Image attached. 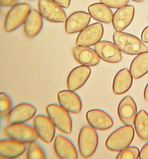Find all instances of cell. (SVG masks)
Instances as JSON below:
<instances>
[{
	"label": "cell",
	"mask_w": 148,
	"mask_h": 159,
	"mask_svg": "<svg viewBox=\"0 0 148 159\" xmlns=\"http://www.w3.org/2000/svg\"><path fill=\"white\" fill-rule=\"evenodd\" d=\"M113 40L120 51L128 55H138L148 50V47L140 39L129 33L115 32Z\"/></svg>",
	"instance_id": "obj_1"
},
{
	"label": "cell",
	"mask_w": 148,
	"mask_h": 159,
	"mask_svg": "<svg viewBox=\"0 0 148 159\" xmlns=\"http://www.w3.org/2000/svg\"><path fill=\"white\" fill-rule=\"evenodd\" d=\"M134 136L133 127L131 125H124L114 130L109 136L106 142V147L111 151H121L131 144Z\"/></svg>",
	"instance_id": "obj_2"
},
{
	"label": "cell",
	"mask_w": 148,
	"mask_h": 159,
	"mask_svg": "<svg viewBox=\"0 0 148 159\" xmlns=\"http://www.w3.org/2000/svg\"><path fill=\"white\" fill-rule=\"evenodd\" d=\"M99 142L97 132L92 127L85 125L82 127L78 136V147L81 155L89 158L96 151Z\"/></svg>",
	"instance_id": "obj_3"
},
{
	"label": "cell",
	"mask_w": 148,
	"mask_h": 159,
	"mask_svg": "<svg viewBox=\"0 0 148 159\" xmlns=\"http://www.w3.org/2000/svg\"><path fill=\"white\" fill-rule=\"evenodd\" d=\"M31 11V6L27 3L17 4L10 10L4 22V29L11 32L25 23Z\"/></svg>",
	"instance_id": "obj_4"
},
{
	"label": "cell",
	"mask_w": 148,
	"mask_h": 159,
	"mask_svg": "<svg viewBox=\"0 0 148 159\" xmlns=\"http://www.w3.org/2000/svg\"><path fill=\"white\" fill-rule=\"evenodd\" d=\"M46 111L56 128L64 133L69 134L71 133L73 121L69 111L56 103L47 106Z\"/></svg>",
	"instance_id": "obj_5"
},
{
	"label": "cell",
	"mask_w": 148,
	"mask_h": 159,
	"mask_svg": "<svg viewBox=\"0 0 148 159\" xmlns=\"http://www.w3.org/2000/svg\"><path fill=\"white\" fill-rule=\"evenodd\" d=\"M4 133L10 138L25 143L36 141L39 137L35 128L25 123L12 124L5 128Z\"/></svg>",
	"instance_id": "obj_6"
},
{
	"label": "cell",
	"mask_w": 148,
	"mask_h": 159,
	"mask_svg": "<svg viewBox=\"0 0 148 159\" xmlns=\"http://www.w3.org/2000/svg\"><path fill=\"white\" fill-rule=\"evenodd\" d=\"M38 9L43 18L52 22H64L67 19L62 7L53 0H39Z\"/></svg>",
	"instance_id": "obj_7"
},
{
	"label": "cell",
	"mask_w": 148,
	"mask_h": 159,
	"mask_svg": "<svg viewBox=\"0 0 148 159\" xmlns=\"http://www.w3.org/2000/svg\"><path fill=\"white\" fill-rule=\"evenodd\" d=\"M104 32L103 26L100 23L89 25L80 32L77 37L76 44L78 46L90 47L95 45L101 40Z\"/></svg>",
	"instance_id": "obj_8"
},
{
	"label": "cell",
	"mask_w": 148,
	"mask_h": 159,
	"mask_svg": "<svg viewBox=\"0 0 148 159\" xmlns=\"http://www.w3.org/2000/svg\"><path fill=\"white\" fill-rule=\"evenodd\" d=\"M94 50L99 57L107 62L116 63L122 59L121 51L110 41H100L94 46Z\"/></svg>",
	"instance_id": "obj_9"
},
{
	"label": "cell",
	"mask_w": 148,
	"mask_h": 159,
	"mask_svg": "<svg viewBox=\"0 0 148 159\" xmlns=\"http://www.w3.org/2000/svg\"><path fill=\"white\" fill-rule=\"evenodd\" d=\"M34 127L41 140L46 143L52 142L55 137L56 127L49 116L43 115L37 116L34 120Z\"/></svg>",
	"instance_id": "obj_10"
},
{
	"label": "cell",
	"mask_w": 148,
	"mask_h": 159,
	"mask_svg": "<svg viewBox=\"0 0 148 159\" xmlns=\"http://www.w3.org/2000/svg\"><path fill=\"white\" fill-rule=\"evenodd\" d=\"M36 107L30 103H20L11 110L8 114V121L11 124L24 123L35 116Z\"/></svg>",
	"instance_id": "obj_11"
},
{
	"label": "cell",
	"mask_w": 148,
	"mask_h": 159,
	"mask_svg": "<svg viewBox=\"0 0 148 159\" xmlns=\"http://www.w3.org/2000/svg\"><path fill=\"white\" fill-rule=\"evenodd\" d=\"M86 119L91 127L97 130L110 129L114 125V121L107 112L100 109H93L87 111Z\"/></svg>",
	"instance_id": "obj_12"
},
{
	"label": "cell",
	"mask_w": 148,
	"mask_h": 159,
	"mask_svg": "<svg viewBox=\"0 0 148 159\" xmlns=\"http://www.w3.org/2000/svg\"><path fill=\"white\" fill-rule=\"evenodd\" d=\"M55 153L59 158L62 159H77L78 153L72 141L67 137L58 134L54 143Z\"/></svg>",
	"instance_id": "obj_13"
},
{
	"label": "cell",
	"mask_w": 148,
	"mask_h": 159,
	"mask_svg": "<svg viewBox=\"0 0 148 159\" xmlns=\"http://www.w3.org/2000/svg\"><path fill=\"white\" fill-rule=\"evenodd\" d=\"M137 107L134 99L130 96H126L120 102L118 114L120 120L126 125H134L137 115Z\"/></svg>",
	"instance_id": "obj_14"
},
{
	"label": "cell",
	"mask_w": 148,
	"mask_h": 159,
	"mask_svg": "<svg viewBox=\"0 0 148 159\" xmlns=\"http://www.w3.org/2000/svg\"><path fill=\"white\" fill-rule=\"evenodd\" d=\"M91 16L89 13L84 11L74 12L67 19L65 31L68 34H74L82 31L89 26Z\"/></svg>",
	"instance_id": "obj_15"
},
{
	"label": "cell",
	"mask_w": 148,
	"mask_h": 159,
	"mask_svg": "<svg viewBox=\"0 0 148 159\" xmlns=\"http://www.w3.org/2000/svg\"><path fill=\"white\" fill-rule=\"evenodd\" d=\"M60 106L70 113L79 114L82 108V100L79 95L71 90H64L57 94Z\"/></svg>",
	"instance_id": "obj_16"
},
{
	"label": "cell",
	"mask_w": 148,
	"mask_h": 159,
	"mask_svg": "<svg viewBox=\"0 0 148 159\" xmlns=\"http://www.w3.org/2000/svg\"><path fill=\"white\" fill-rule=\"evenodd\" d=\"M135 16V8L126 5L119 8L113 15V27L116 31L122 32L132 22Z\"/></svg>",
	"instance_id": "obj_17"
},
{
	"label": "cell",
	"mask_w": 148,
	"mask_h": 159,
	"mask_svg": "<svg viewBox=\"0 0 148 159\" xmlns=\"http://www.w3.org/2000/svg\"><path fill=\"white\" fill-rule=\"evenodd\" d=\"M91 73V68L85 65L79 66L73 69L67 78L68 89L74 91L82 88L88 80Z\"/></svg>",
	"instance_id": "obj_18"
},
{
	"label": "cell",
	"mask_w": 148,
	"mask_h": 159,
	"mask_svg": "<svg viewBox=\"0 0 148 159\" xmlns=\"http://www.w3.org/2000/svg\"><path fill=\"white\" fill-rule=\"evenodd\" d=\"M27 146L12 139H3L0 141V156L6 159H15L25 153Z\"/></svg>",
	"instance_id": "obj_19"
},
{
	"label": "cell",
	"mask_w": 148,
	"mask_h": 159,
	"mask_svg": "<svg viewBox=\"0 0 148 159\" xmlns=\"http://www.w3.org/2000/svg\"><path fill=\"white\" fill-rule=\"evenodd\" d=\"M75 60L80 64L89 67L94 66L100 62V58L95 50L87 46H77L72 50Z\"/></svg>",
	"instance_id": "obj_20"
},
{
	"label": "cell",
	"mask_w": 148,
	"mask_h": 159,
	"mask_svg": "<svg viewBox=\"0 0 148 159\" xmlns=\"http://www.w3.org/2000/svg\"><path fill=\"white\" fill-rule=\"evenodd\" d=\"M133 78L131 73L127 68L120 70L114 78L112 86L113 93L117 95L127 93L132 86Z\"/></svg>",
	"instance_id": "obj_21"
},
{
	"label": "cell",
	"mask_w": 148,
	"mask_h": 159,
	"mask_svg": "<svg viewBox=\"0 0 148 159\" xmlns=\"http://www.w3.org/2000/svg\"><path fill=\"white\" fill-rule=\"evenodd\" d=\"M43 26V17L40 12L31 10L24 23V32L28 38H33L38 35Z\"/></svg>",
	"instance_id": "obj_22"
},
{
	"label": "cell",
	"mask_w": 148,
	"mask_h": 159,
	"mask_svg": "<svg viewBox=\"0 0 148 159\" xmlns=\"http://www.w3.org/2000/svg\"><path fill=\"white\" fill-rule=\"evenodd\" d=\"M89 13L93 18L100 22H112L113 13L110 8L102 3L92 4L88 7Z\"/></svg>",
	"instance_id": "obj_23"
},
{
	"label": "cell",
	"mask_w": 148,
	"mask_h": 159,
	"mask_svg": "<svg viewBox=\"0 0 148 159\" xmlns=\"http://www.w3.org/2000/svg\"><path fill=\"white\" fill-rule=\"evenodd\" d=\"M130 71L135 79L141 78L148 73V51L139 54L133 59Z\"/></svg>",
	"instance_id": "obj_24"
},
{
	"label": "cell",
	"mask_w": 148,
	"mask_h": 159,
	"mask_svg": "<svg viewBox=\"0 0 148 159\" xmlns=\"http://www.w3.org/2000/svg\"><path fill=\"white\" fill-rule=\"evenodd\" d=\"M138 137L143 141L148 140V114L144 110L139 111L134 122Z\"/></svg>",
	"instance_id": "obj_25"
},
{
	"label": "cell",
	"mask_w": 148,
	"mask_h": 159,
	"mask_svg": "<svg viewBox=\"0 0 148 159\" xmlns=\"http://www.w3.org/2000/svg\"><path fill=\"white\" fill-rule=\"evenodd\" d=\"M27 158L29 159H45L46 155L44 150L36 141L29 143L28 147Z\"/></svg>",
	"instance_id": "obj_26"
},
{
	"label": "cell",
	"mask_w": 148,
	"mask_h": 159,
	"mask_svg": "<svg viewBox=\"0 0 148 159\" xmlns=\"http://www.w3.org/2000/svg\"><path fill=\"white\" fill-rule=\"evenodd\" d=\"M140 156V150L136 147L131 146L120 151L116 157L117 159H138Z\"/></svg>",
	"instance_id": "obj_27"
},
{
	"label": "cell",
	"mask_w": 148,
	"mask_h": 159,
	"mask_svg": "<svg viewBox=\"0 0 148 159\" xmlns=\"http://www.w3.org/2000/svg\"><path fill=\"white\" fill-rule=\"evenodd\" d=\"M12 100L9 94L6 93L0 94V111L2 115L9 112L12 106Z\"/></svg>",
	"instance_id": "obj_28"
},
{
	"label": "cell",
	"mask_w": 148,
	"mask_h": 159,
	"mask_svg": "<svg viewBox=\"0 0 148 159\" xmlns=\"http://www.w3.org/2000/svg\"><path fill=\"white\" fill-rule=\"evenodd\" d=\"M130 0H100L102 3L110 8L119 9L127 5Z\"/></svg>",
	"instance_id": "obj_29"
},
{
	"label": "cell",
	"mask_w": 148,
	"mask_h": 159,
	"mask_svg": "<svg viewBox=\"0 0 148 159\" xmlns=\"http://www.w3.org/2000/svg\"><path fill=\"white\" fill-rule=\"evenodd\" d=\"M18 2L19 0H0V4L2 6L9 7L14 6Z\"/></svg>",
	"instance_id": "obj_30"
},
{
	"label": "cell",
	"mask_w": 148,
	"mask_h": 159,
	"mask_svg": "<svg viewBox=\"0 0 148 159\" xmlns=\"http://www.w3.org/2000/svg\"><path fill=\"white\" fill-rule=\"evenodd\" d=\"M139 158L141 159H148V142L146 143L141 150Z\"/></svg>",
	"instance_id": "obj_31"
},
{
	"label": "cell",
	"mask_w": 148,
	"mask_h": 159,
	"mask_svg": "<svg viewBox=\"0 0 148 159\" xmlns=\"http://www.w3.org/2000/svg\"><path fill=\"white\" fill-rule=\"evenodd\" d=\"M62 8H68L70 5L71 0H53Z\"/></svg>",
	"instance_id": "obj_32"
},
{
	"label": "cell",
	"mask_w": 148,
	"mask_h": 159,
	"mask_svg": "<svg viewBox=\"0 0 148 159\" xmlns=\"http://www.w3.org/2000/svg\"><path fill=\"white\" fill-rule=\"evenodd\" d=\"M141 37L142 42L148 43V26L143 30Z\"/></svg>",
	"instance_id": "obj_33"
},
{
	"label": "cell",
	"mask_w": 148,
	"mask_h": 159,
	"mask_svg": "<svg viewBox=\"0 0 148 159\" xmlns=\"http://www.w3.org/2000/svg\"><path fill=\"white\" fill-rule=\"evenodd\" d=\"M144 99L146 101L148 102V83L146 86L145 89H144Z\"/></svg>",
	"instance_id": "obj_34"
},
{
	"label": "cell",
	"mask_w": 148,
	"mask_h": 159,
	"mask_svg": "<svg viewBox=\"0 0 148 159\" xmlns=\"http://www.w3.org/2000/svg\"><path fill=\"white\" fill-rule=\"evenodd\" d=\"M132 1L135 2H137V3H140V2L144 1V0H132Z\"/></svg>",
	"instance_id": "obj_35"
},
{
	"label": "cell",
	"mask_w": 148,
	"mask_h": 159,
	"mask_svg": "<svg viewBox=\"0 0 148 159\" xmlns=\"http://www.w3.org/2000/svg\"></svg>",
	"instance_id": "obj_36"
}]
</instances>
